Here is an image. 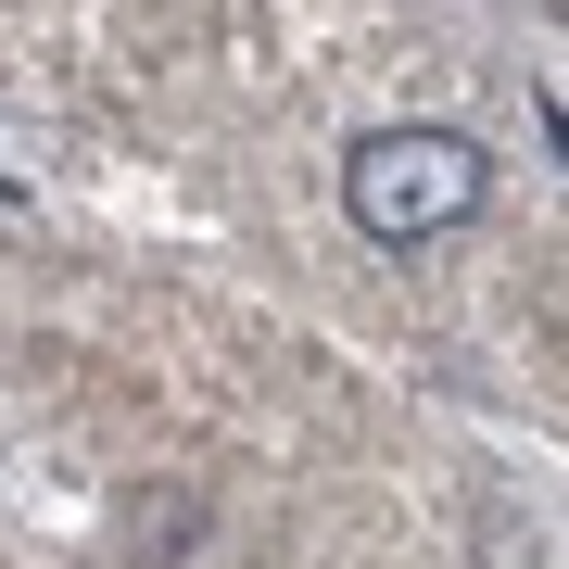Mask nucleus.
<instances>
[{
	"instance_id": "obj_1",
	"label": "nucleus",
	"mask_w": 569,
	"mask_h": 569,
	"mask_svg": "<svg viewBox=\"0 0 569 569\" xmlns=\"http://www.w3.org/2000/svg\"><path fill=\"white\" fill-rule=\"evenodd\" d=\"M481 203H493V152L468 140V127H367L342 152V216L380 253L443 241V228H468Z\"/></svg>"
},
{
	"instance_id": "obj_2",
	"label": "nucleus",
	"mask_w": 569,
	"mask_h": 569,
	"mask_svg": "<svg viewBox=\"0 0 569 569\" xmlns=\"http://www.w3.org/2000/svg\"><path fill=\"white\" fill-rule=\"evenodd\" d=\"M127 519H140V569H178V545H190V531H203V507H190V493H140V507H127Z\"/></svg>"
}]
</instances>
